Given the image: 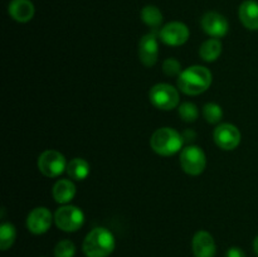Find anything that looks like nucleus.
I'll list each match as a JSON object with an SVG mask.
<instances>
[{
    "mask_svg": "<svg viewBox=\"0 0 258 257\" xmlns=\"http://www.w3.org/2000/svg\"><path fill=\"white\" fill-rule=\"evenodd\" d=\"M226 257H246V253L239 247H231L227 251Z\"/></svg>",
    "mask_w": 258,
    "mask_h": 257,
    "instance_id": "393cba45",
    "label": "nucleus"
},
{
    "mask_svg": "<svg viewBox=\"0 0 258 257\" xmlns=\"http://www.w3.org/2000/svg\"><path fill=\"white\" fill-rule=\"evenodd\" d=\"M214 141L223 150H233L241 143V131L232 123H222L217 126L213 134Z\"/></svg>",
    "mask_w": 258,
    "mask_h": 257,
    "instance_id": "1a4fd4ad",
    "label": "nucleus"
},
{
    "mask_svg": "<svg viewBox=\"0 0 258 257\" xmlns=\"http://www.w3.org/2000/svg\"><path fill=\"white\" fill-rule=\"evenodd\" d=\"M90 164L81 158H75L67 164V174L75 180H85L90 175Z\"/></svg>",
    "mask_w": 258,
    "mask_h": 257,
    "instance_id": "a211bd4d",
    "label": "nucleus"
},
{
    "mask_svg": "<svg viewBox=\"0 0 258 257\" xmlns=\"http://www.w3.org/2000/svg\"><path fill=\"white\" fill-rule=\"evenodd\" d=\"M76 246L70 239H62L54 248V257H75Z\"/></svg>",
    "mask_w": 258,
    "mask_h": 257,
    "instance_id": "5701e85b",
    "label": "nucleus"
},
{
    "mask_svg": "<svg viewBox=\"0 0 258 257\" xmlns=\"http://www.w3.org/2000/svg\"><path fill=\"white\" fill-rule=\"evenodd\" d=\"M194 257H214L217 252L213 236L207 231H198L191 239Z\"/></svg>",
    "mask_w": 258,
    "mask_h": 257,
    "instance_id": "ddd939ff",
    "label": "nucleus"
},
{
    "mask_svg": "<svg viewBox=\"0 0 258 257\" xmlns=\"http://www.w3.org/2000/svg\"><path fill=\"white\" fill-rule=\"evenodd\" d=\"M54 222L62 231L76 232L85 223V214L78 207L63 206L55 212Z\"/></svg>",
    "mask_w": 258,
    "mask_h": 257,
    "instance_id": "423d86ee",
    "label": "nucleus"
},
{
    "mask_svg": "<svg viewBox=\"0 0 258 257\" xmlns=\"http://www.w3.org/2000/svg\"><path fill=\"white\" fill-rule=\"evenodd\" d=\"M115 236L105 227L93 228L83 241L86 257H108L115 249Z\"/></svg>",
    "mask_w": 258,
    "mask_h": 257,
    "instance_id": "f03ea898",
    "label": "nucleus"
},
{
    "mask_svg": "<svg viewBox=\"0 0 258 257\" xmlns=\"http://www.w3.org/2000/svg\"><path fill=\"white\" fill-rule=\"evenodd\" d=\"M141 19L146 25L151 28H159L163 23V14H161L160 9L154 5H146L141 10Z\"/></svg>",
    "mask_w": 258,
    "mask_h": 257,
    "instance_id": "6ab92c4d",
    "label": "nucleus"
},
{
    "mask_svg": "<svg viewBox=\"0 0 258 257\" xmlns=\"http://www.w3.org/2000/svg\"><path fill=\"white\" fill-rule=\"evenodd\" d=\"M38 169L48 178L59 176L67 170V161L64 155L57 150H45L38 158Z\"/></svg>",
    "mask_w": 258,
    "mask_h": 257,
    "instance_id": "39448f33",
    "label": "nucleus"
},
{
    "mask_svg": "<svg viewBox=\"0 0 258 257\" xmlns=\"http://www.w3.org/2000/svg\"><path fill=\"white\" fill-rule=\"evenodd\" d=\"M149 98L156 108L164 111L178 107L179 101H180L178 90L168 83H158L153 86L149 92Z\"/></svg>",
    "mask_w": 258,
    "mask_h": 257,
    "instance_id": "20e7f679",
    "label": "nucleus"
},
{
    "mask_svg": "<svg viewBox=\"0 0 258 257\" xmlns=\"http://www.w3.org/2000/svg\"><path fill=\"white\" fill-rule=\"evenodd\" d=\"M9 14L19 23H27L34 17V5L30 0H12L9 4Z\"/></svg>",
    "mask_w": 258,
    "mask_h": 257,
    "instance_id": "2eb2a0df",
    "label": "nucleus"
},
{
    "mask_svg": "<svg viewBox=\"0 0 258 257\" xmlns=\"http://www.w3.org/2000/svg\"><path fill=\"white\" fill-rule=\"evenodd\" d=\"M17 238V229L9 222H4L0 226V249L7 251L14 244Z\"/></svg>",
    "mask_w": 258,
    "mask_h": 257,
    "instance_id": "aec40b11",
    "label": "nucleus"
},
{
    "mask_svg": "<svg viewBox=\"0 0 258 257\" xmlns=\"http://www.w3.org/2000/svg\"><path fill=\"white\" fill-rule=\"evenodd\" d=\"M239 20L249 30H258V3L256 0H246L239 5Z\"/></svg>",
    "mask_w": 258,
    "mask_h": 257,
    "instance_id": "4468645a",
    "label": "nucleus"
},
{
    "mask_svg": "<svg viewBox=\"0 0 258 257\" xmlns=\"http://www.w3.org/2000/svg\"><path fill=\"white\" fill-rule=\"evenodd\" d=\"M180 165L189 175H199L203 173L207 165V158L203 149L196 145L184 148L180 153Z\"/></svg>",
    "mask_w": 258,
    "mask_h": 257,
    "instance_id": "0eeeda50",
    "label": "nucleus"
},
{
    "mask_svg": "<svg viewBox=\"0 0 258 257\" xmlns=\"http://www.w3.org/2000/svg\"><path fill=\"white\" fill-rule=\"evenodd\" d=\"M159 37L165 44L179 47L189 39V28L181 22H171L161 28Z\"/></svg>",
    "mask_w": 258,
    "mask_h": 257,
    "instance_id": "6e6552de",
    "label": "nucleus"
},
{
    "mask_svg": "<svg viewBox=\"0 0 258 257\" xmlns=\"http://www.w3.org/2000/svg\"><path fill=\"white\" fill-rule=\"evenodd\" d=\"M179 116L185 122H194L199 117V110L197 105L191 102H184L179 106Z\"/></svg>",
    "mask_w": 258,
    "mask_h": 257,
    "instance_id": "4be33fe9",
    "label": "nucleus"
},
{
    "mask_svg": "<svg viewBox=\"0 0 258 257\" xmlns=\"http://www.w3.org/2000/svg\"><path fill=\"white\" fill-rule=\"evenodd\" d=\"M222 42L217 38H211V39L206 40L203 44L201 45V49H199V55L202 57V59H204L206 62H214L219 58L222 53Z\"/></svg>",
    "mask_w": 258,
    "mask_h": 257,
    "instance_id": "f3484780",
    "label": "nucleus"
},
{
    "mask_svg": "<svg viewBox=\"0 0 258 257\" xmlns=\"http://www.w3.org/2000/svg\"><path fill=\"white\" fill-rule=\"evenodd\" d=\"M53 198L57 203L67 204L75 198L76 196V185L73 181L68 179H60L53 185Z\"/></svg>",
    "mask_w": 258,
    "mask_h": 257,
    "instance_id": "dca6fc26",
    "label": "nucleus"
},
{
    "mask_svg": "<svg viewBox=\"0 0 258 257\" xmlns=\"http://www.w3.org/2000/svg\"><path fill=\"white\" fill-rule=\"evenodd\" d=\"M196 136H197V134L194 133V131H190V130L184 131V134H183V139H184V141H190V140H194V139H196Z\"/></svg>",
    "mask_w": 258,
    "mask_h": 257,
    "instance_id": "a878e982",
    "label": "nucleus"
},
{
    "mask_svg": "<svg viewBox=\"0 0 258 257\" xmlns=\"http://www.w3.org/2000/svg\"><path fill=\"white\" fill-rule=\"evenodd\" d=\"M183 144V135L171 127L158 128L150 139L151 149L161 156H171L179 153Z\"/></svg>",
    "mask_w": 258,
    "mask_h": 257,
    "instance_id": "7ed1b4c3",
    "label": "nucleus"
},
{
    "mask_svg": "<svg viewBox=\"0 0 258 257\" xmlns=\"http://www.w3.org/2000/svg\"><path fill=\"white\" fill-rule=\"evenodd\" d=\"M163 71L166 76L169 77H174V76H179L183 71H181V65L178 59L175 58H168L164 60L163 63Z\"/></svg>",
    "mask_w": 258,
    "mask_h": 257,
    "instance_id": "b1692460",
    "label": "nucleus"
},
{
    "mask_svg": "<svg viewBox=\"0 0 258 257\" xmlns=\"http://www.w3.org/2000/svg\"><path fill=\"white\" fill-rule=\"evenodd\" d=\"M202 28L208 35L213 38H222L228 33V20L217 12H209L202 18Z\"/></svg>",
    "mask_w": 258,
    "mask_h": 257,
    "instance_id": "f8f14e48",
    "label": "nucleus"
},
{
    "mask_svg": "<svg viewBox=\"0 0 258 257\" xmlns=\"http://www.w3.org/2000/svg\"><path fill=\"white\" fill-rule=\"evenodd\" d=\"M212 80L213 76L208 68L203 66H191L178 76V87L185 95H201L211 87Z\"/></svg>",
    "mask_w": 258,
    "mask_h": 257,
    "instance_id": "f257e3e1",
    "label": "nucleus"
},
{
    "mask_svg": "<svg viewBox=\"0 0 258 257\" xmlns=\"http://www.w3.org/2000/svg\"><path fill=\"white\" fill-rule=\"evenodd\" d=\"M253 249H254V253H256L258 257V236L254 238V241H253Z\"/></svg>",
    "mask_w": 258,
    "mask_h": 257,
    "instance_id": "bb28decb",
    "label": "nucleus"
},
{
    "mask_svg": "<svg viewBox=\"0 0 258 257\" xmlns=\"http://www.w3.org/2000/svg\"><path fill=\"white\" fill-rule=\"evenodd\" d=\"M159 44L155 33L144 35L139 43V58L145 67H153L158 62Z\"/></svg>",
    "mask_w": 258,
    "mask_h": 257,
    "instance_id": "9b49d317",
    "label": "nucleus"
},
{
    "mask_svg": "<svg viewBox=\"0 0 258 257\" xmlns=\"http://www.w3.org/2000/svg\"><path fill=\"white\" fill-rule=\"evenodd\" d=\"M203 116L209 123H218L223 117V110L217 103L209 102L203 107Z\"/></svg>",
    "mask_w": 258,
    "mask_h": 257,
    "instance_id": "412c9836",
    "label": "nucleus"
},
{
    "mask_svg": "<svg viewBox=\"0 0 258 257\" xmlns=\"http://www.w3.org/2000/svg\"><path fill=\"white\" fill-rule=\"evenodd\" d=\"M53 222V216L50 211L45 207L34 208L27 218V227L33 234H43L50 228Z\"/></svg>",
    "mask_w": 258,
    "mask_h": 257,
    "instance_id": "9d476101",
    "label": "nucleus"
}]
</instances>
